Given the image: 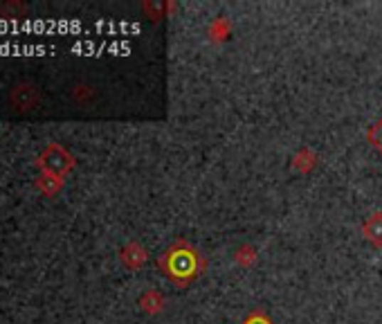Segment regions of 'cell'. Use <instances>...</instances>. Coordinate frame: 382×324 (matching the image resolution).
Returning <instances> with one entry per match:
<instances>
[{
    "label": "cell",
    "instance_id": "obj_1",
    "mask_svg": "<svg viewBox=\"0 0 382 324\" xmlns=\"http://www.w3.org/2000/svg\"><path fill=\"white\" fill-rule=\"evenodd\" d=\"M160 266H162V273H166L176 284L185 286L201 273L203 259L198 257V250H193L189 244L178 241L160 257Z\"/></svg>",
    "mask_w": 382,
    "mask_h": 324
},
{
    "label": "cell",
    "instance_id": "obj_2",
    "mask_svg": "<svg viewBox=\"0 0 382 324\" xmlns=\"http://www.w3.org/2000/svg\"><path fill=\"white\" fill-rule=\"evenodd\" d=\"M369 142L373 145L376 151H380V156H382V117L371 126V131H369Z\"/></svg>",
    "mask_w": 382,
    "mask_h": 324
}]
</instances>
